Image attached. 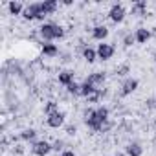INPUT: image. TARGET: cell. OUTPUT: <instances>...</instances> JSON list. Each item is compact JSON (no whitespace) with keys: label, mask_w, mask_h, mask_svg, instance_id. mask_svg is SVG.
<instances>
[{"label":"cell","mask_w":156,"mask_h":156,"mask_svg":"<svg viewBox=\"0 0 156 156\" xmlns=\"http://www.w3.org/2000/svg\"><path fill=\"white\" fill-rule=\"evenodd\" d=\"M138 87H140V81L138 79H134V77H127V79L123 81V85H121V88H119V98L130 96Z\"/></svg>","instance_id":"6da1fadb"},{"label":"cell","mask_w":156,"mask_h":156,"mask_svg":"<svg viewBox=\"0 0 156 156\" xmlns=\"http://www.w3.org/2000/svg\"><path fill=\"white\" fill-rule=\"evenodd\" d=\"M125 15H127V9L121 6V4H112V8H110V11H108V19L112 20V22H123L125 20Z\"/></svg>","instance_id":"7a4b0ae2"},{"label":"cell","mask_w":156,"mask_h":156,"mask_svg":"<svg viewBox=\"0 0 156 156\" xmlns=\"http://www.w3.org/2000/svg\"><path fill=\"white\" fill-rule=\"evenodd\" d=\"M42 13V9H41V2H33V4H28L26 8H24V13H22V17L26 19V20H37V17Z\"/></svg>","instance_id":"3957f363"},{"label":"cell","mask_w":156,"mask_h":156,"mask_svg":"<svg viewBox=\"0 0 156 156\" xmlns=\"http://www.w3.org/2000/svg\"><path fill=\"white\" fill-rule=\"evenodd\" d=\"M31 151H33V154H37V156H48L50 151H53V147H51V143H48L46 140H41V141H35V143L31 145Z\"/></svg>","instance_id":"277c9868"},{"label":"cell","mask_w":156,"mask_h":156,"mask_svg":"<svg viewBox=\"0 0 156 156\" xmlns=\"http://www.w3.org/2000/svg\"><path fill=\"white\" fill-rule=\"evenodd\" d=\"M39 30H41V37H42L44 41H53V39H55V31H57V24L46 22V24H42Z\"/></svg>","instance_id":"5b68a950"},{"label":"cell","mask_w":156,"mask_h":156,"mask_svg":"<svg viewBox=\"0 0 156 156\" xmlns=\"http://www.w3.org/2000/svg\"><path fill=\"white\" fill-rule=\"evenodd\" d=\"M114 46L112 44H107V42H103V44H99L98 46V59H101V61H108V59H112V55H114Z\"/></svg>","instance_id":"8992f818"},{"label":"cell","mask_w":156,"mask_h":156,"mask_svg":"<svg viewBox=\"0 0 156 156\" xmlns=\"http://www.w3.org/2000/svg\"><path fill=\"white\" fill-rule=\"evenodd\" d=\"M46 123H48V127H51V129H59V127L64 125V114H62V112H55V114L48 116Z\"/></svg>","instance_id":"52a82bcc"},{"label":"cell","mask_w":156,"mask_h":156,"mask_svg":"<svg viewBox=\"0 0 156 156\" xmlns=\"http://www.w3.org/2000/svg\"><path fill=\"white\" fill-rule=\"evenodd\" d=\"M105 79H107V75H105V72H94V73H90V75L87 77V81H88V83H92V85H94L96 88L103 87Z\"/></svg>","instance_id":"ba28073f"},{"label":"cell","mask_w":156,"mask_h":156,"mask_svg":"<svg viewBox=\"0 0 156 156\" xmlns=\"http://www.w3.org/2000/svg\"><path fill=\"white\" fill-rule=\"evenodd\" d=\"M73 77H75V72L73 70H62V72H59V85H62V87H68L70 83H73Z\"/></svg>","instance_id":"9c48e42d"},{"label":"cell","mask_w":156,"mask_h":156,"mask_svg":"<svg viewBox=\"0 0 156 156\" xmlns=\"http://www.w3.org/2000/svg\"><path fill=\"white\" fill-rule=\"evenodd\" d=\"M130 13L136 15V17H145L147 15V2H145V0H138V2H134L132 8H130Z\"/></svg>","instance_id":"30bf717a"},{"label":"cell","mask_w":156,"mask_h":156,"mask_svg":"<svg viewBox=\"0 0 156 156\" xmlns=\"http://www.w3.org/2000/svg\"><path fill=\"white\" fill-rule=\"evenodd\" d=\"M125 154H127V156H141V154H143V147H141L138 141H130V143L125 147Z\"/></svg>","instance_id":"8fae6325"},{"label":"cell","mask_w":156,"mask_h":156,"mask_svg":"<svg viewBox=\"0 0 156 156\" xmlns=\"http://www.w3.org/2000/svg\"><path fill=\"white\" fill-rule=\"evenodd\" d=\"M57 0H44V2H41V9L44 15H53L57 11Z\"/></svg>","instance_id":"7c38bea8"},{"label":"cell","mask_w":156,"mask_h":156,"mask_svg":"<svg viewBox=\"0 0 156 156\" xmlns=\"http://www.w3.org/2000/svg\"><path fill=\"white\" fill-rule=\"evenodd\" d=\"M92 37H94L96 41H101V42H103V41L108 37V28L103 26V24H101V26H96V28L92 30Z\"/></svg>","instance_id":"4fadbf2b"},{"label":"cell","mask_w":156,"mask_h":156,"mask_svg":"<svg viewBox=\"0 0 156 156\" xmlns=\"http://www.w3.org/2000/svg\"><path fill=\"white\" fill-rule=\"evenodd\" d=\"M134 37H136V42L143 44V42H147V41L151 39V31H149L147 28H138L136 33H134Z\"/></svg>","instance_id":"5bb4252c"},{"label":"cell","mask_w":156,"mask_h":156,"mask_svg":"<svg viewBox=\"0 0 156 156\" xmlns=\"http://www.w3.org/2000/svg\"><path fill=\"white\" fill-rule=\"evenodd\" d=\"M83 59H85L88 64H92V62L98 59V50H94V48H90V46H85V50H83Z\"/></svg>","instance_id":"9a60e30c"},{"label":"cell","mask_w":156,"mask_h":156,"mask_svg":"<svg viewBox=\"0 0 156 156\" xmlns=\"http://www.w3.org/2000/svg\"><path fill=\"white\" fill-rule=\"evenodd\" d=\"M42 55H46V57H57L59 55V48L55 44L46 42V44H42Z\"/></svg>","instance_id":"2e32d148"},{"label":"cell","mask_w":156,"mask_h":156,"mask_svg":"<svg viewBox=\"0 0 156 156\" xmlns=\"http://www.w3.org/2000/svg\"><path fill=\"white\" fill-rule=\"evenodd\" d=\"M96 118L101 121V123H105V121H108L110 119V110L107 108V107H99V108H96Z\"/></svg>","instance_id":"e0dca14e"},{"label":"cell","mask_w":156,"mask_h":156,"mask_svg":"<svg viewBox=\"0 0 156 156\" xmlns=\"http://www.w3.org/2000/svg\"><path fill=\"white\" fill-rule=\"evenodd\" d=\"M35 138H37V130L35 129H24L20 132V140H24V141H33L35 143Z\"/></svg>","instance_id":"ac0fdd59"},{"label":"cell","mask_w":156,"mask_h":156,"mask_svg":"<svg viewBox=\"0 0 156 156\" xmlns=\"http://www.w3.org/2000/svg\"><path fill=\"white\" fill-rule=\"evenodd\" d=\"M8 9H9L11 15H22V13H24V6H22L20 2H15V0L8 4Z\"/></svg>","instance_id":"d6986e66"},{"label":"cell","mask_w":156,"mask_h":156,"mask_svg":"<svg viewBox=\"0 0 156 156\" xmlns=\"http://www.w3.org/2000/svg\"><path fill=\"white\" fill-rule=\"evenodd\" d=\"M55 112H59V103H55V101H46V103H44V114H46V116H51V114H55Z\"/></svg>","instance_id":"ffe728a7"},{"label":"cell","mask_w":156,"mask_h":156,"mask_svg":"<svg viewBox=\"0 0 156 156\" xmlns=\"http://www.w3.org/2000/svg\"><path fill=\"white\" fill-rule=\"evenodd\" d=\"M94 90H96V87H94L92 83H88V81L85 79V83L81 85V96H83V98H88V96H90V94H92Z\"/></svg>","instance_id":"44dd1931"},{"label":"cell","mask_w":156,"mask_h":156,"mask_svg":"<svg viewBox=\"0 0 156 156\" xmlns=\"http://www.w3.org/2000/svg\"><path fill=\"white\" fill-rule=\"evenodd\" d=\"M66 90H68V94H70V96H81V85H77L75 81H73V83H70V85L66 87Z\"/></svg>","instance_id":"7402d4cb"},{"label":"cell","mask_w":156,"mask_h":156,"mask_svg":"<svg viewBox=\"0 0 156 156\" xmlns=\"http://www.w3.org/2000/svg\"><path fill=\"white\" fill-rule=\"evenodd\" d=\"M101 99V88H96L88 98H87V103H98Z\"/></svg>","instance_id":"603a6c76"},{"label":"cell","mask_w":156,"mask_h":156,"mask_svg":"<svg viewBox=\"0 0 156 156\" xmlns=\"http://www.w3.org/2000/svg\"><path fill=\"white\" fill-rule=\"evenodd\" d=\"M129 72H130V66H129L127 62H125V64H119V66L116 68V75H119V77H125Z\"/></svg>","instance_id":"cb8c5ba5"},{"label":"cell","mask_w":156,"mask_h":156,"mask_svg":"<svg viewBox=\"0 0 156 156\" xmlns=\"http://www.w3.org/2000/svg\"><path fill=\"white\" fill-rule=\"evenodd\" d=\"M134 42H136V37H134V33H127V35L123 37V46H125V48H130Z\"/></svg>","instance_id":"d4e9b609"},{"label":"cell","mask_w":156,"mask_h":156,"mask_svg":"<svg viewBox=\"0 0 156 156\" xmlns=\"http://www.w3.org/2000/svg\"><path fill=\"white\" fill-rule=\"evenodd\" d=\"M51 147H53V151H55V152H62V151H66V149H64V141H62V140H55V141L51 143Z\"/></svg>","instance_id":"484cf974"},{"label":"cell","mask_w":156,"mask_h":156,"mask_svg":"<svg viewBox=\"0 0 156 156\" xmlns=\"http://www.w3.org/2000/svg\"><path fill=\"white\" fill-rule=\"evenodd\" d=\"M94 116H96V110H94V108H85V110H83V118H85V121L92 119Z\"/></svg>","instance_id":"4316f807"},{"label":"cell","mask_w":156,"mask_h":156,"mask_svg":"<svg viewBox=\"0 0 156 156\" xmlns=\"http://www.w3.org/2000/svg\"><path fill=\"white\" fill-rule=\"evenodd\" d=\"M145 105H147V108H156V98H149L145 101Z\"/></svg>","instance_id":"83f0119b"},{"label":"cell","mask_w":156,"mask_h":156,"mask_svg":"<svg viewBox=\"0 0 156 156\" xmlns=\"http://www.w3.org/2000/svg\"><path fill=\"white\" fill-rule=\"evenodd\" d=\"M75 132H77V127H75V125H68V127H66V134H70V136H73Z\"/></svg>","instance_id":"f1b7e54d"},{"label":"cell","mask_w":156,"mask_h":156,"mask_svg":"<svg viewBox=\"0 0 156 156\" xmlns=\"http://www.w3.org/2000/svg\"><path fill=\"white\" fill-rule=\"evenodd\" d=\"M61 156H75V152H73V151H70V149H66V151H62V152H61Z\"/></svg>","instance_id":"f546056e"},{"label":"cell","mask_w":156,"mask_h":156,"mask_svg":"<svg viewBox=\"0 0 156 156\" xmlns=\"http://www.w3.org/2000/svg\"><path fill=\"white\" fill-rule=\"evenodd\" d=\"M13 151H15L17 154H22V152H24V147H22V145H15V149H13Z\"/></svg>","instance_id":"4dcf8cb0"},{"label":"cell","mask_w":156,"mask_h":156,"mask_svg":"<svg viewBox=\"0 0 156 156\" xmlns=\"http://www.w3.org/2000/svg\"><path fill=\"white\" fill-rule=\"evenodd\" d=\"M46 17H48V15H44V13H41V15H39V17H37V20H41V22H42V20H44V19H46Z\"/></svg>","instance_id":"1f68e13d"},{"label":"cell","mask_w":156,"mask_h":156,"mask_svg":"<svg viewBox=\"0 0 156 156\" xmlns=\"http://www.w3.org/2000/svg\"><path fill=\"white\" fill-rule=\"evenodd\" d=\"M114 156H127V154H123V152H116Z\"/></svg>","instance_id":"d6a6232c"},{"label":"cell","mask_w":156,"mask_h":156,"mask_svg":"<svg viewBox=\"0 0 156 156\" xmlns=\"http://www.w3.org/2000/svg\"><path fill=\"white\" fill-rule=\"evenodd\" d=\"M154 59H156V51H154Z\"/></svg>","instance_id":"836d02e7"},{"label":"cell","mask_w":156,"mask_h":156,"mask_svg":"<svg viewBox=\"0 0 156 156\" xmlns=\"http://www.w3.org/2000/svg\"><path fill=\"white\" fill-rule=\"evenodd\" d=\"M154 129H156V121H154Z\"/></svg>","instance_id":"e575fe53"}]
</instances>
